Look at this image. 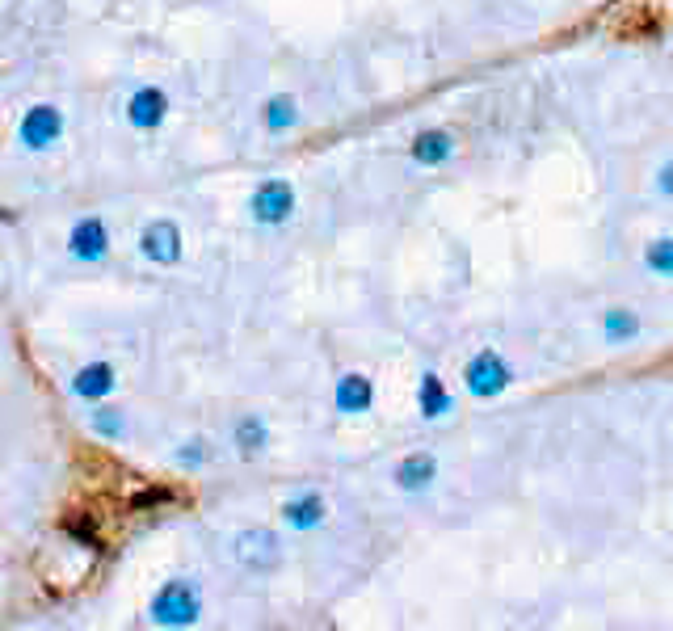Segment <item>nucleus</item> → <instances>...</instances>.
Returning a JSON list of instances; mask_svg holds the SVG:
<instances>
[{
	"mask_svg": "<svg viewBox=\"0 0 673 631\" xmlns=\"http://www.w3.org/2000/svg\"><path fill=\"white\" fill-rule=\"evenodd\" d=\"M228 560L236 568L253 577H265V573H278L282 568V539L270 526H244L228 539Z\"/></svg>",
	"mask_w": 673,
	"mask_h": 631,
	"instance_id": "1",
	"label": "nucleus"
},
{
	"mask_svg": "<svg viewBox=\"0 0 673 631\" xmlns=\"http://www.w3.org/2000/svg\"><path fill=\"white\" fill-rule=\"evenodd\" d=\"M148 619L156 627H194L202 619V589L186 577L165 581L148 602Z\"/></svg>",
	"mask_w": 673,
	"mask_h": 631,
	"instance_id": "2",
	"label": "nucleus"
},
{
	"mask_svg": "<svg viewBox=\"0 0 673 631\" xmlns=\"http://www.w3.org/2000/svg\"><path fill=\"white\" fill-rule=\"evenodd\" d=\"M509 388H514V366H509V358L501 350L484 345V350H476L472 358H467V366H463V392L472 396V400H501Z\"/></svg>",
	"mask_w": 673,
	"mask_h": 631,
	"instance_id": "3",
	"label": "nucleus"
},
{
	"mask_svg": "<svg viewBox=\"0 0 673 631\" xmlns=\"http://www.w3.org/2000/svg\"><path fill=\"white\" fill-rule=\"evenodd\" d=\"M299 211V190L287 177H265L249 194V219L257 228H287Z\"/></svg>",
	"mask_w": 673,
	"mask_h": 631,
	"instance_id": "4",
	"label": "nucleus"
},
{
	"mask_svg": "<svg viewBox=\"0 0 673 631\" xmlns=\"http://www.w3.org/2000/svg\"><path fill=\"white\" fill-rule=\"evenodd\" d=\"M139 253H144V261H152V266L169 270L177 266L181 257H186V236H181V223L177 219H148L144 232H139Z\"/></svg>",
	"mask_w": 673,
	"mask_h": 631,
	"instance_id": "5",
	"label": "nucleus"
},
{
	"mask_svg": "<svg viewBox=\"0 0 673 631\" xmlns=\"http://www.w3.org/2000/svg\"><path fill=\"white\" fill-rule=\"evenodd\" d=\"M329 501H324L320 488H299V493H291L287 501L278 505V518L287 531H299V535H308V531H320L324 522H329Z\"/></svg>",
	"mask_w": 673,
	"mask_h": 631,
	"instance_id": "6",
	"label": "nucleus"
},
{
	"mask_svg": "<svg viewBox=\"0 0 673 631\" xmlns=\"http://www.w3.org/2000/svg\"><path fill=\"white\" fill-rule=\"evenodd\" d=\"M64 110L59 106H30L26 110V118H22V127H17V135H22V144L30 148V152H47V148H55L59 139H64Z\"/></svg>",
	"mask_w": 673,
	"mask_h": 631,
	"instance_id": "7",
	"label": "nucleus"
},
{
	"mask_svg": "<svg viewBox=\"0 0 673 631\" xmlns=\"http://www.w3.org/2000/svg\"><path fill=\"white\" fill-rule=\"evenodd\" d=\"M68 253L80 261V266H97V261L110 257V228L101 215H85L76 219V228L68 236Z\"/></svg>",
	"mask_w": 673,
	"mask_h": 631,
	"instance_id": "8",
	"label": "nucleus"
},
{
	"mask_svg": "<svg viewBox=\"0 0 673 631\" xmlns=\"http://www.w3.org/2000/svg\"><path fill=\"white\" fill-rule=\"evenodd\" d=\"M459 152V139L455 131H446V127H425L413 135V144H409V160L417 169H446L455 160Z\"/></svg>",
	"mask_w": 673,
	"mask_h": 631,
	"instance_id": "9",
	"label": "nucleus"
},
{
	"mask_svg": "<svg viewBox=\"0 0 673 631\" xmlns=\"http://www.w3.org/2000/svg\"><path fill=\"white\" fill-rule=\"evenodd\" d=\"M438 476H442V463H438L434 451H409V455L396 463L392 484L400 488V493L421 497V493H430V488L438 484Z\"/></svg>",
	"mask_w": 673,
	"mask_h": 631,
	"instance_id": "10",
	"label": "nucleus"
},
{
	"mask_svg": "<svg viewBox=\"0 0 673 631\" xmlns=\"http://www.w3.org/2000/svg\"><path fill=\"white\" fill-rule=\"evenodd\" d=\"M127 122L135 131H160L169 122V93L160 85H139L127 97Z\"/></svg>",
	"mask_w": 673,
	"mask_h": 631,
	"instance_id": "11",
	"label": "nucleus"
},
{
	"mask_svg": "<svg viewBox=\"0 0 673 631\" xmlns=\"http://www.w3.org/2000/svg\"><path fill=\"white\" fill-rule=\"evenodd\" d=\"M333 404H337V413H345V417H366V413L375 409V383H371V375H362V371L341 375L337 388H333Z\"/></svg>",
	"mask_w": 673,
	"mask_h": 631,
	"instance_id": "12",
	"label": "nucleus"
},
{
	"mask_svg": "<svg viewBox=\"0 0 673 631\" xmlns=\"http://www.w3.org/2000/svg\"><path fill=\"white\" fill-rule=\"evenodd\" d=\"M72 396L80 400H89V404H101L114 388H118V375H114V366L110 362H89V366H80V371L72 375Z\"/></svg>",
	"mask_w": 673,
	"mask_h": 631,
	"instance_id": "13",
	"label": "nucleus"
},
{
	"mask_svg": "<svg viewBox=\"0 0 673 631\" xmlns=\"http://www.w3.org/2000/svg\"><path fill=\"white\" fill-rule=\"evenodd\" d=\"M451 409H455V400H451V392H446V379L438 371H425L417 379V413H421V421H442Z\"/></svg>",
	"mask_w": 673,
	"mask_h": 631,
	"instance_id": "14",
	"label": "nucleus"
},
{
	"mask_svg": "<svg viewBox=\"0 0 673 631\" xmlns=\"http://www.w3.org/2000/svg\"><path fill=\"white\" fill-rule=\"evenodd\" d=\"M299 122H303V106H299L295 93H274L261 106V127L270 131V135H291Z\"/></svg>",
	"mask_w": 673,
	"mask_h": 631,
	"instance_id": "15",
	"label": "nucleus"
},
{
	"mask_svg": "<svg viewBox=\"0 0 673 631\" xmlns=\"http://www.w3.org/2000/svg\"><path fill=\"white\" fill-rule=\"evenodd\" d=\"M232 446L244 455V459H257L270 451V421L261 413H244L236 425H232Z\"/></svg>",
	"mask_w": 673,
	"mask_h": 631,
	"instance_id": "16",
	"label": "nucleus"
},
{
	"mask_svg": "<svg viewBox=\"0 0 673 631\" xmlns=\"http://www.w3.org/2000/svg\"><path fill=\"white\" fill-rule=\"evenodd\" d=\"M602 337L606 345H631L644 337V320L636 308H606L602 312Z\"/></svg>",
	"mask_w": 673,
	"mask_h": 631,
	"instance_id": "17",
	"label": "nucleus"
},
{
	"mask_svg": "<svg viewBox=\"0 0 673 631\" xmlns=\"http://www.w3.org/2000/svg\"><path fill=\"white\" fill-rule=\"evenodd\" d=\"M640 261H644V270H648L652 278L669 282V278H673V236L648 240V244H644V253H640Z\"/></svg>",
	"mask_w": 673,
	"mask_h": 631,
	"instance_id": "18",
	"label": "nucleus"
},
{
	"mask_svg": "<svg viewBox=\"0 0 673 631\" xmlns=\"http://www.w3.org/2000/svg\"><path fill=\"white\" fill-rule=\"evenodd\" d=\"M89 430L101 434V438H122V413L106 409V404H97V409L89 413Z\"/></svg>",
	"mask_w": 673,
	"mask_h": 631,
	"instance_id": "19",
	"label": "nucleus"
},
{
	"mask_svg": "<svg viewBox=\"0 0 673 631\" xmlns=\"http://www.w3.org/2000/svg\"><path fill=\"white\" fill-rule=\"evenodd\" d=\"M181 467H190V472H194V467H202V463H211V442L207 438H190L186 446H177V455H173Z\"/></svg>",
	"mask_w": 673,
	"mask_h": 631,
	"instance_id": "20",
	"label": "nucleus"
},
{
	"mask_svg": "<svg viewBox=\"0 0 673 631\" xmlns=\"http://www.w3.org/2000/svg\"><path fill=\"white\" fill-rule=\"evenodd\" d=\"M652 194L665 198V202H673V156H669V160H661L657 173H652Z\"/></svg>",
	"mask_w": 673,
	"mask_h": 631,
	"instance_id": "21",
	"label": "nucleus"
}]
</instances>
